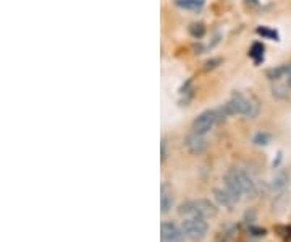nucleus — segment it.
<instances>
[{
    "label": "nucleus",
    "instance_id": "f257e3e1",
    "mask_svg": "<svg viewBox=\"0 0 291 242\" xmlns=\"http://www.w3.org/2000/svg\"><path fill=\"white\" fill-rule=\"evenodd\" d=\"M217 109L223 120L233 116H244L246 119H256L259 113H261V103L251 93L246 95L241 91H235L225 104H222Z\"/></svg>",
    "mask_w": 291,
    "mask_h": 242
},
{
    "label": "nucleus",
    "instance_id": "f03ea898",
    "mask_svg": "<svg viewBox=\"0 0 291 242\" xmlns=\"http://www.w3.org/2000/svg\"><path fill=\"white\" fill-rule=\"evenodd\" d=\"M270 89L275 99H288L291 96V64H283L267 72Z\"/></svg>",
    "mask_w": 291,
    "mask_h": 242
},
{
    "label": "nucleus",
    "instance_id": "7ed1b4c3",
    "mask_svg": "<svg viewBox=\"0 0 291 242\" xmlns=\"http://www.w3.org/2000/svg\"><path fill=\"white\" fill-rule=\"evenodd\" d=\"M218 210L211 200L197 198V200H186L178 207V215L181 218H214L217 216Z\"/></svg>",
    "mask_w": 291,
    "mask_h": 242
},
{
    "label": "nucleus",
    "instance_id": "20e7f679",
    "mask_svg": "<svg viewBox=\"0 0 291 242\" xmlns=\"http://www.w3.org/2000/svg\"><path fill=\"white\" fill-rule=\"evenodd\" d=\"M220 122H223V119H222L220 113H218V109H207L193 120L191 132L199 134V135H205Z\"/></svg>",
    "mask_w": 291,
    "mask_h": 242
},
{
    "label": "nucleus",
    "instance_id": "39448f33",
    "mask_svg": "<svg viewBox=\"0 0 291 242\" xmlns=\"http://www.w3.org/2000/svg\"><path fill=\"white\" fill-rule=\"evenodd\" d=\"M184 236L191 240H202L209 233V225L205 218H184L181 223Z\"/></svg>",
    "mask_w": 291,
    "mask_h": 242
},
{
    "label": "nucleus",
    "instance_id": "423d86ee",
    "mask_svg": "<svg viewBox=\"0 0 291 242\" xmlns=\"http://www.w3.org/2000/svg\"><path fill=\"white\" fill-rule=\"evenodd\" d=\"M228 171H230V173L233 174V177L236 179L238 185L241 187L243 194L247 198H254L257 195V184L254 182V179L249 176L244 169H241V167H230Z\"/></svg>",
    "mask_w": 291,
    "mask_h": 242
},
{
    "label": "nucleus",
    "instance_id": "0eeeda50",
    "mask_svg": "<svg viewBox=\"0 0 291 242\" xmlns=\"http://www.w3.org/2000/svg\"><path fill=\"white\" fill-rule=\"evenodd\" d=\"M207 140L204 138V135H199V134H188L184 138V148L188 150V153L193 155V156H201L207 151Z\"/></svg>",
    "mask_w": 291,
    "mask_h": 242
},
{
    "label": "nucleus",
    "instance_id": "6e6552de",
    "mask_svg": "<svg viewBox=\"0 0 291 242\" xmlns=\"http://www.w3.org/2000/svg\"><path fill=\"white\" fill-rule=\"evenodd\" d=\"M183 229L178 228L172 221H163L160 225V239L162 242H183L184 240Z\"/></svg>",
    "mask_w": 291,
    "mask_h": 242
},
{
    "label": "nucleus",
    "instance_id": "1a4fd4ad",
    "mask_svg": "<svg viewBox=\"0 0 291 242\" xmlns=\"http://www.w3.org/2000/svg\"><path fill=\"white\" fill-rule=\"evenodd\" d=\"M173 205H175L173 190L167 182H162V185H160V211H162V215L170 213Z\"/></svg>",
    "mask_w": 291,
    "mask_h": 242
},
{
    "label": "nucleus",
    "instance_id": "9d476101",
    "mask_svg": "<svg viewBox=\"0 0 291 242\" xmlns=\"http://www.w3.org/2000/svg\"><path fill=\"white\" fill-rule=\"evenodd\" d=\"M214 198H215V201L220 207H223V208H228V210H233L235 208V205L238 203V201L233 198V195L228 192L226 189H214Z\"/></svg>",
    "mask_w": 291,
    "mask_h": 242
},
{
    "label": "nucleus",
    "instance_id": "9b49d317",
    "mask_svg": "<svg viewBox=\"0 0 291 242\" xmlns=\"http://www.w3.org/2000/svg\"><path fill=\"white\" fill-rule=\"evenodd\" d=\"M270 189H272L274 197H282L288 189V176L285 173L277 174L275 179L272 180V184H270Z\"/></svg>",
    "mask_w": 291,
    "mask_h": 242
},
{
    "label": "nucleus",
    "instance_id": "f8f14e48",
    "mask_svg": "<svg viewBox=\"0 0 291 242\" xmlns=\"http://www.w3.org/2000/svg\"><path fill=\"white\" fill-rule=\"evenodd\" d=\"M194 86H193V80H186V83H183V86L180 88V103L183 106H188L191 103V99L194 98Z\"/></svg>",
    "mask_w": 291,
    "mask_h": 242
},
{
    "label": "nucleus",
    "instance_id": "ddd939ff",
    "mask_svg": "<svg viewBox=\"0 0 291 242\" xmlns=\"http://www.w3.org/2000/svg\"><path fill=\"white\" fill-rule=\"evenodd\" d=\"M249 57L253 59V62L256 65L262 64L264 62V57H265V47H264V44L259 43V41L253 43L251 49H249Z\"/></svg>",
    "mask_w": 291,
    "mask_h": 242
},
{
    "label": "nucleus",
    "instance_id": "4468645a",
    "mask_svg": "<svg viewBox=\"0 0 291 242\" xmlns=\"http://www.w3.org/2000/svg\"><path fill=\"white\" fill-rule=\"evenodd\" d=\"M175 5L183 10H191V12H201L205 5V0H175Z\"/></svg>",
    "mask_w": 291,
    "mask_h": 242
},
{
    "label": "nucleus",
    "instance_id": "2eb2a0df",
    "mask_svg": "<svg viewBox=\"0 0 291 242\" xmlns=\"http://www.w3.org/2000/svg\"><path fill=\"white\" fill-rule=\"evenodd\" d=\"M256 33L261 36L262 39H270V41H278V39H280L278 31H275V29L268 28V26H257Z\"/></svg>",
    "mask_w": 291,
    "mask_h": 242
},
{
    "label": "nucleus",
    "instance_id": "dca6fc26",
    "mask_svg": "<svg viewBox=\"0 0 291 242\" xmlns=\"http://www.w3.org/2000/svg\"><path fill=\"white\" fill-rule=\"evenodd\" d=\"M190 34H191V38H194V39H202L204 36H205V25L204 23H193V25H190Z\"/></svg>",
    "mask_w": 291,
    "mask_h": 242
},
{
    "label": "nucleus",
    "instance_id": "f3484780",
    "mask_svg": "<svg viewBox=\"0 0 291 242\" xmlns=\"http://www.w3.org/2000/svg\"><path fill=\"white\" fill-rule=\"evenodd\" d=\"M270 140H272V137H270L267 132H257L253 137V143L257 145V146H265V145L270 143Z\"/></svg>",
    "mask_w": 291,
    "mask_h": 242
},
{
    "label": "nucleus",
    "instance_id": "a211bd4d",
    "mask_svg": "<svg viewBox=\"0 0 291 242\" xmlns=\"http://www.w3.org/2000/svg\"><path fill=\"white\" fill-rule=\"evenodd\" d=\"M169 158V143H167V138H162V142H160V163L163 164L165 161H167Z\"/></svg>",
    "mask_w": 291,
    "mask_h": 242
},
{
    "label": "nucleus",
    "instance_id": "6ab92c4d",
    "mask_svg": "<svg viewBox=\"0 0 291 242\" xmlns=\"http://www.w3.org/2000/svg\"><path fill=\"white\" fill-rule=\"evenodd\" d=\"M247 231H249V234L254 236V237H264V236L267 234V229H264V228H257V226H253V225H249Z\"/></svg>",
    "mask_w": 291,
    "mask_h": 242
},
{
    "label": "nucleus",
    "instance_id": "aec40b11",
    "mask_svg": "<svg viewBox=\"0 0 291 242\" xmlns=\"http://www.w3.org/2000/svg\"><path fill=\"white\" fill-rule=\"evenodd\" d=\"M220 64H222V59H220V57L211 59V60H207V62H205L204 70H205V72H211V70H215L218 65H220Z\"/></svg>",
    "mask_w": 291,
    "mask_h": 242
},
{
    "label": "nucleus",
    "instance_id": "412c9836",
    "mask_svg": "<svg viewBox=\"0 0 291 242\" xmlns=\"http://www.w3.org/2000/svg\"><path fill=\"white\" fill-rule=\"evenodd\" d=\"M215 242H226V240H225V237H222V236H218Z\"/></svg>",
    "mask_w": 291,
    "mask_h": 242
},
{
    "label": "nucleus",
    "instance_id": "4be33fe9",
    "mask_svg": "<svg viewBox=\"0 0 291 242\" xmlns=\"http://www.w3.org/2000/svg\"><path fill=\"white\" fill-rule=\"evenodd\" d=\"M283 240H285V242H291V236H288V237H285Z\"/></svg>",
    "mask_w": 291,
    "mask_h": 242
}]
</instances>
